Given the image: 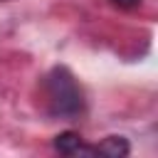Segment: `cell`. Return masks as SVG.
<instances>
[{
    "label": "cell",
    "mask_w": 158,
    "mask_h": 158,
    "mask_svg": "<svg viewBox=\"0 0 158 158\" xmlns=\"http://www.w3.org/2000/svg\"><path fill=\"white\" fill-rule=\"evenodd\" d=\"M44 96L52 116L74 118L84 111V91L67 67H54L44 77Z\"/></svg>",
    "instance_id": "6da1fadb"
},
{
    "label": "cell",
    "mask_w": 158,
    "mask_h": 158,
    "mask_svg": "<svg viewBox=\"0 0 158 158\" xmlns=\"http://www.w3.org/2000/svg\"><path fill=\"white\" fill-rule=\"evenodd\" d=\"M54 148L64 156H96L94 146H86L77 131H62L54 136Z\"/></svg>",
    "instance_id": "7a4b0ae2"
},
{
    "label": "cell",
    "mask_w": 158,
    "mask_h": 158,
    "mask_svg": "<svg viewBox=\"0 0 158 158\" xmlns=\"http://www.w3.org/2000/svg\"><path fill=\"white\" fill-rule=\"evenodd\" d=\"M94 151H96L99 156H109V158H123V156H128L131 146H128V141H126L123 136H106L101 143H96V146H94Z\"/></svg>",
    "instance_id": "3957f363"
},
{
    "label": "cell",
    "mask_w": 158,
    "mask_h": 158,
    "mask_svg": "<svg viewBox=\"0 0 158 158\" xmlns=\"http://www.w3.org/2000/svg\"><path fill=\"white\" fill-rule=\"evenodd\" d=\"M114 5H118V7H136L141 0H111Z\"/></svg>",
    "instance_id": "277c9868"
}]
</instances>
